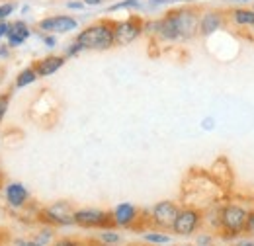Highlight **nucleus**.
Instances as JSON below:
<instances>
[{"instance_id":"obj_16","label":"nucleus","mask_w":254,"mask_h":246,"mask_svg":"<svg viewBox=\"0 0 254 246\" xmlns=\"http://www.w3.org/2000/svg\"><path fill=\"white\" fill-rule=\"evenodd\" d=\"M35 78H37V72H35L33 66L24 68V70L18 74V78H16V86H18V88H24V86H28V84L35 82Z\"/></svg>"},{"instance_id":"obj_15","label":"nucleus","mask_w":254,"mask_h":246,"mask_svg":"<svg viewBox=\"0 0 254 246\" xmlns=\"http://www.w3.org/2000/svg\"><path fill=\"white\" fill-rule=\"evenodd\" d=\"M233 22L237 26H254V10L253 8H235L231 12Z\"/></svg>"},{"instance_id":"obj_29","label":"nucleus","mask_w":254,"mask_h":246,"mask_svg":"<svg viewBox=\"0 0 254 246\" xmlns=\"http://www.w3.org/2000/svg\"><path fill=\"white\" fill-rule=\"evenodd\" d=\"M82 6H84V2H68V8H76V10H78V8H82Z\"/></svg>"},{"instance_id":"obj_24","label":"nucleus","mask_w":254,"mask_h":246,"mask_svg":"<svg viewBox=\"0 0 254 246\" xmlns=\"http://www.w3.org/2000/svg\"><path fill=\"white\" fill-rule=\"evenodd\" d=\"M247 233L254 235V211H249V221H247Z\"/></svg>"},{"instance_id":"obj_6","label":"nucleus","mask_w":254,"mask_h":246,"mask_svg":"<svg viewBox=\"0 0 254 246\" xmlns=\"http://www.w3.org/2000/svg\"><path fill=\"white\" fill-rule=\"evenodd\" d=\"M178 213H180V209L174 201H159L151 211V219H153L155 227L166 231V229L174 227V221H176Z\"/></svg>"},{"instance_id":"obj_25","label":"nucleus","mask_w":254,"mask_h":246,"mask_svg":"<svg viewBox=\"0 0 254 246\" xmlns=\"http://www.w3.org/2000/svg\"><path fill=\"white\" fill-rule=\"evenodd\" d=\"M78 51H82V47H80V45H78V43L74 41V43H72V45H70V47L66 49V55H68V57H72V55H76Z\"/></svg>"},{"instance_id":"obj_21","label":"nucleus","mask_w":254,"mask_h":246,"mask_svg":"<svg viewBox=\"0 0 254 246\" xmlns=\"http://www.w3.org/2000/svg\"><path fill=\"white\" fill-rule=\"evenodd\" d=\"M14 8H16V6L10 4V2H8V4H2V6H0V20H6V18L14 12Z\"/></svg>"},{"instance_id":"obj_32","label":"nucleus","mask_w":254,"mask_h":246,"mask_svg":"<svg viewBox=\"0 0 254 246\" xmlns=\"http://www.w3.org/2000/svg\"><path fill=\"white\" fill-rule=\"evenodd\" d=\"M182 246H190V245H182Z\"/></svg>"},{"instance_id":"obj_9","label":"nucleus","mask_w":254,"mask_h":246,"mask_svg":"<svg viewBox=\"0 0 254 246\" xmlns=\"http://www.w3.org/2000/svg\"><path fill=\"white\" fill-rule=\"evenodd\" d=\"M223 26V12L219 10H207L199 16V28L197 33H201L203 37L213 35L215 31H219Z\"/></svg>"},{"instance_id":"obj_17","label":"nucleus","mask_w":254,"mask_h":246,"mask_svg":"<svg viewBox=\"0 0 254 246\" xmlns=\"http://www.w3.org/2000/svg\"><path fill=\"white\" fill-rule=\"evenodd\" d=\"M145 241L147 243H153V245H168L170 243V237L168 235H160V233H147L145 235Z\"/></svg>"},{"instance_id":"obj_26","label":"nucleus","mask_w":254,"mask_h":246,"mask_svg":"<svg viewBox=\"0 0 254 246\" xmlns=\"http://www.w3.org/2000/svg\"><path fill=\"white\" fill-rule=\"evenodd\" d=\"M6 33H8V24L6 22H0V39L6 37Z\"/></svg>"},{"instance_id":"obj_3","label":"nucleus","mask_w":254,"mask_h":246,"mask_svg":"<svg viewBox=\"0 0 254 246\" xmlns=\"http://www.w3.org/2000/svg\"><path fill=\"white\" fill-rule=\"evenodd\" d=\"M168 16L172 18L174 22V28L178 33V39H191L197 28H199V12L191 6H182L178 10H172L168 12Z\"/></svg>"},{"instance_id":"obj_10","label":"nucleus","mask_w":254,"mask_h":246,"mask_svg":"<svg viewBox=\"0 0 254 246\" xmlns=\"http://www.w3.org/2000/svg\"><path fill=\"white\" fill-rule=\"evenodd\" d=\"M72 213H74V211H70V209L66 207V203H57V205L45 209V211L41 213V217H47V219H43V221L53 223V225H70V223H74V221H72Z\"/></svg>"},{"instance_id":"obj_5","label":"nucleus","mask_w":254,"mask_h":246,"mask_svg":"<svg viewBox=\"0 0 254 246\" xmlns=\"http://www.w3.org/2000/svg\"><path fill=\"white\" fill-rule=\"evenodd\" d=\"M143 22L141 18L133 16V18H127L124 22H116L114 24V41L116 45L120 47H126L129 43H133L141 33H143Z\"/></svg>"},{"instance_id":"obj_20","label":"nucleus","mask_w":254,"mask_h":246,"mask_svg":"<svg viewBox=\"0 0 254 246\" xmlns=\"http://www.w3.org/2000/svg\"><path fill=\"white\" fill-rule=\"evenodd\" d=\"M8 104H10V96H8V94H2V96H0V123H2L6 112H8Z\"/></svg>"},{"instance_id":"obj_1","label":"nucleus","mask_w":254,"mask_h":246,"mask_svg":"<svg viewBox=\"0 0 254 246\" xmlns=\"http://www.w3.org/2000/svg\"><path fill=\"white\" fill-rule=\"evenodd\" d=\"M114 24L116 22L102 20L98 24H92V26L84 28L76 35V43L82 49H94V51L112 49L116 45V41H114Z\"/></svg>"},{"instance_id":"obj_23","label":"nucleus","mask_w":254,"mask_h":246,"mask_svg":"<svg viewBox=\"0 0 254 246\" xmlns=\"http://www.w3.org/2000/svg\"><path fill=\"white\" fill-rule=\"evenodd\" d=\"M174 2H193V0H151V6H160V4H174Z\"/></svg>"},{"instance_id":"obj_28","label":"nucleus","mask_w":254,"mask_h":246,"mask_svg":"<svg viewBox=\"0 0 254 246\" xmlns=\"http://www.w3.org/2000/svg\"><path fill=\"white\" fill-rule=\"evenodd\" d=\"M84 4H88V6H100L104 0H82Z\"/></svg>"},{"instance_id":"obj_27","label":"nucleus","mask_w":254,"mask_h":246,"mask_svg":"<svg viewBox=\"0 0 254 246\" xmlns=\"http://www.w3.org/2000/svg\"><path fill=\"white\" fill-rule=\"evenodd\" d=\"M43 41H45V45H49V47H55V43H57V41H55V37H51V35H47Z\"/></svg>"},{"instance_id":"obj_7","label":"nucleus","mask_w":254,"mask_h":246,"mask_svg":"<svg viewBox=\"0 0 254 246\" xmlns=\"http://www.w3.org/2000/svg\"><path fill=\"white\" fill-rule=\"evenodd\" d=\"M199 223H201V213L197 209H191V207L180 209V213H178L176 221H174L172 231L178 237H190V235H193L197 231Z\"/></svg>"},{"instance_id":"obj_8","label":"nucleus","mask_w":254,"mask_h":246,"mask_svg":"<svg viewBox=\"0 0 254 246\" xmlns=\"http://www.w3.org/2000/svg\"><path fill=\"white\" fill-rule=\"evenodd\" d=\"M76 20L70 16H51L39 22V30L49 31V33H64V31H72L76 28Z\"/></svg>"},{"instance_id":"obj_18","label":"nucleus","mask_w":254,"mask_h":246,"mask_svg":"<svg viewBox=\"0 0 254 246\" xmlns=\"http://www.w3.org/2000/svg\"><path fill=\"white\" fill-rule=\"evenodd\" d=\"M100 241H102V245H116V243H120V235H116L114 231H104L100 235Z\"/></svg>"},{"instance_id":"obj_11","label":"nucleus","mask_w":254,"mask_h":246,"mask_svg":"<svg viewBox=\"0 0 254 246\" xmlns=\"http://www.w3.org/2000/svg\"><path fill=\"white\" fill-rule=\"evenodd\" d=\"M137 207L133 203H120L116 209H114V223L118 227H131L137 219Z\"/></svg>"},{"instance_id":"obj_4","label":"nucleus","mask_w":254,"mask_h":246,"mask_svg":"<svg viewBox=\"0 0 254 246\" xmlns=\"http://www.w3.org/2000/svg\"><path fill=\"white\" fill-rule=\"evenodd\" d=\"M72 221L78 227H86V229H108L114 227V213H106L100 209H78L72 213Z\"/></svg>"},{"instance_id":"obj_34","label":"nucleus","mask_w":254,"mask_h":246,"mask_svg":"<svg viewBox=\"0 0 254 246\" xmlns=\"http://www.w3.org/2000/svg\"><path fill=\"white\" fill-rule=\"evenodd\" d=\"M253 10H254V6H253Z\"/></svg>"},{"instance_id":"obj_14","label":"nucleus","mask_w":254,"mask_h":246,"mask_svg":"<svg viewBox=\"0 0 254 246\" xmlns=\"http://www.w3.org/2000/svg\"><path fill=\"white\" fill-rule=\"evenodd\" d=\"M30 28L24 24V22H12V24H8V33H6V37H8V43L14 47V45H22L28 37H30Z\"/></svg>"},{"instance_id":"obj_13","label":"nucleus","mask_w":254,"mask_h":246,"mask_svg":"<svg viewBox=\"0 0 254 246\" xmlns=\"http://www.w3.org/2000/svg\"><path fill=\"white\" fill-rule=\"evenodd\" d=\"M6 201L12 205V207H22L26 201H28V189L18 182H12V184L6 185Z\"/></svg>"},{"instance_id":"obj_33","label":"nucleus","mask_w":254,"mask_h":246,"mask_svg":"<svg viewBox=\"0 0 254 246\" xmlns=\"http://www.w3.org/2000/svg\"><path fill=\"white\" fill-rule=\"evenodd\" d=\"M199 246H207V245H199Z\"/></svg>"},{"instance_id":"obj_22","label":"nucleus","mask_w":254,"mask_h":246,"mask_svg":"<svg viewBox=\"0 0 254 246\" xmlns=\"http://www.w3.org/2000/svg\"><path fill=\"white\" fill-rule=\"evenodd\" d=\"M51 246H84V245H80V243H76V241H70V239H61V241L53 243Z\"/></svg>"},{"instance_id":"obj_2","label":"nucleus","mask_w":254,"mask_h":246,"mask_svg":"<svg viewBox=\"0 0 254 246\" xmlns=\"http://www.w3.org/2000/svg\"><path fill=\"white\" fill-rule=\"evenodd\" d=\"M249 211L241 205H225L219 215V229L225 237H237L247 231Z\"/></svg>"},{"instance_id":"obj_19","label":"nucleus","mask_w":254,"mask_h":246,"mask_svg":"<svg viewBox=\"0 0 254 246\" xmlns=\"http://www.w3.org/2000/svg\"><path fill=\"white\" fill-rule=\"evenodd\" d=\"M124 8H139V0H124V2H118V4L110 6L108 12H116V10H124Z\"/></svg>"},{"instance_id":"obj_30","label":"nucleus","mask_w":254,"mask_h":246,"mask_svg":"<svg viewBox=\"0 0 254 246\" xmlns=\"http://www.w3.org/2000/svg\"><path fill=\"white\" fill-rule=\"evenodd\" d=\"M235 246H254V241H241L239 245H235Z\"/></svg>"},{"instance_id":"obj_31","label":"nucleus","mask_w":254,"mask_h":246,"mask_svg":"<svg viewBox=\"0 0 254 246\" xmlns=\"http://www.w3.org/2000/svg\"><path fill=\"white\" fill-rule=\"evenodd\" d=\"M92 246H112V245H92Z\"/></svg>"},{"instance_id":"obj_12","label":"nucleus","mask_w":254,"mask_h":246,"mask_svg":"<svg viewBox=\"0 0 254 246\" xmlns=\"http://www.w3.org/2000/svg\"><path fill=\"white\" fill-rule=\"evenodd\" d=\"M64 64V57H59V55H51V57H45L41 61H37L33 64L37 76H49L53 72H57L61 66Z\"/></svg>"}]
</instances>
